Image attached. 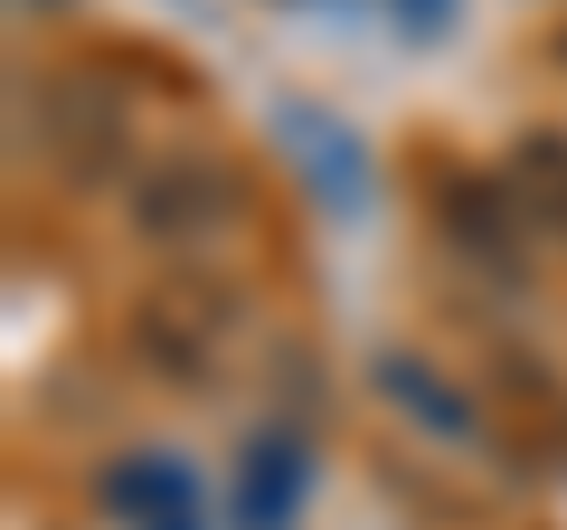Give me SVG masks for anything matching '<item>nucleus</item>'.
<instances>
[{
	"label": "nucleus",
	"instance_id": "f257e3e1",
	"mask_svg": "<svg viewBox=\"0 0 567 530\" xmlns=\"http://www.w3.org/2000/svg\"><path fill=\"white\" fill-rule=\"evenodd\" d=\"M237 208H246V190L218 152H162L133 181V218H142V237H162V246L218 237V227H237Z\"/></svg>",
	"mask_w": 567,
	"mask_h": 530
},
{
	"label": "nucleus",
	"instance_id": "f03ea898",
	"mask_svg": "<svg viewBox=\"0 0 567 530\" xmlns=\"http://www.w3.org/2000/svg\"><path fill=\"white\" fill-rule=\"evenodd\" d=\"M39 123H48V152H58L76 181H104V171L123 162V143H133V114H123L114 77H95V67H58Z\"/></svg>",
	"mask_w": 567,
	"mask_h": 530
},
{
	"label": "nucleus",
	"instance_id": "7ed1b4c3",
	"mask_svg": "<svg viewBox=\"0 0 567 530\" xmlns=\"http://www.w3.org/2000/svg\"><path fill=\"white\" fill-rule=\"evenodd\" d=\"M95 492H104V521H114V530H208V511H199V473H189L181 455H162V446L114 455Z\"/></svg>",
	"mask_w": 567,
	"mask_h": 530
},
{
	"label": "nucleus",
	"instance_id": "20e7f679",
	"mask_svg": "<svg viewBox=\"0 0 567 530\" xmlns=\"http://www.w3.org/2000/svg\"><path fill=\"white\" fill-rule=\"evenodd\" d=\"M227 342H237V304H227L218 285H171L142 304V350L171 369V379H208V369L227 360Z\"/></svg>",
	"mask_w": 567,
	"mask_h": 530
},
{
	"label": "nucleus",
	"instance_id": "39448f33",
	"mask_svg": "<svg viewBox=\"0 0 567 530\" xmlns=\"http://www.w3.org/2000/svg\"><path fill=\"white\" fill-rule=\"evenodd\" d=\"M303 492H312V455H303V436L265 427L256 446H246V473H237V530H293Z\"/></svg>",
	"mask_w": 567,
	"mask_h": 530
},
{
	"label": "nucleus",
	"instance_id": "423d86ee",
	"mask_svg": "<svg viewBox=\"0 0 567 530\" xmlns=\"http://www.w3.org/2000/svg\"><path fill=\"white\" fill-rule=\"evenodd\" d=\"M388 20H398L406 39H445V29H454V0H388Z\"/></svg>",
	"mask_w": 567,
	"mask_h": 530
}]
</instances>
